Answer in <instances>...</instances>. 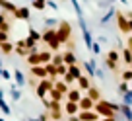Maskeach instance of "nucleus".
<instances>
[{"label":"nucleus","instance_id":"obj_2","mask_svg":"<svg viewBox=\"0 0 132 121\" xmlns=\"http://www.w3.org/2000/svg\"><path fill=\"white\" fill-rule=\"evenodd\" d=\"M56 37L60 39V43L62 45H66V43L72 39V25H70V22H66V20H62L60 24H58V29H56Z\"/></svg>","mask_w":132,"mask_h":121},{"label":"nucleus","instance_id":"obj_17","mask_svg":"<svg viewBox=\"0 0 132 121\" xmlns=\"http://www.w3.org/2000/svg\"><path fill=\"white\" fill-rule=\"evenodd\" d=\"M47 96H49V100H56V102H62V100H64V94H62V92H58V90H56V88H51V90H49V94H47Z\"/></svg>","mask_w":132,"mask_h":121},{"label":"nucleus","instance_id":"obj_15","mask_svg":"<svg viewBox=\"0 0 132 121\" xmlns=\"http://www.w3.org/2000/svg\"><path fill=\"white\" fill-rule=\"evenodd\" d=\"M62 57H64V65H68V67H72V65H78L74 51H64V53H62Z\"/></svg>","mask_w":132,"mask_h":121},{"label":"nucleus","instance_id":"obj_42","mask_svg":"<svg viewBox=\"0 0 132 121\" xmlns=\"http://www.w3.org/2000/svg\"><path fill=\"white\" fill-rule=\"evenodd\" d=\"M126 14V18H128V22H132V12H124Z\"/></svg>","mask_w":132,"mask_h":121},{"label":"nucleus","instance_id":"obj_34","mask_svg":"<svg viewBox=\"0 0 132 121\" xmlns=\"http://www.w3.org/2000/svg\"><path fill=\"white\" fill-rule=\"evenodd\" d=\"M91 53H93V55H101V45L93 41V47H91Z\"/></svg>","mask_w":132,"mask_h":121},{"label":"nucleus","instance_id":"obj_46","mask_svg":"<svg viewBox=\"0 0 132 121\" xmlns=\"http://www.w3.org/2000/svg\"><path fill=\"white\" fill-rule=\"evenodd\" d=\"M31 2H33V0H31Z\"/></svg>","mask_w":132,"mask_h":121},{"label":"nucleus","instance_id":"obj_20","mask_svg":"<svg viewBox=\"0 0 132 121\" xmlns=\"http://www.w3.org/2000/svg\"><path fill=\"white\" fill-rule=\"evenodd\" d=\"M54 88H56L58 92H62V94H64V96H66V94H68V90H70V86H68V84H66V82H64V80H62V78L54 82Z\"/></svg>","mask_w":132,"mask_h":121},{"label":"nucleus","instance_id":"obj_36","mask_svg":"<svg viewBox=\"0 0 132 121\" xmlns=\"http://www.w3.org/2000/svg\"><path fill=\"white\" fill-rule=\"evenodd\" d=\"M47 6H51L53 10H56L58 6H56V2H53V0H47Z\"/></svg>","mask_w":132,"mask_h":121},{"label":"nucleus","instance_id":"obj_26","mask_svg":"<svg viewBox=\"0 0 132 121\" xmlns=\"http://www.w3.org/2000/svg\"><path fill=\"white\" fill-rule=\"evenodd\" d=\"M130 92V88H128V82H124V80H120L119 82V94L120 96H124V94Z\"/></svg>","mask_w":132,"mask_h":121},{"label":"nucleus","instance_id":"obj_1","mask_svg":"<svg viewBox=\"0 0 132 121\" xmlns=\"http://www.w3.org/2000/svg\"><path fill=\"white\" fill-rule=\"evenodd\" d=\"M93 109H95L101 117H119V113H120V104L107 102V100H99V102H95Z\"/></svg>","mask_w":132,"mask_h":121},{"label":"nucleus","instance_id":"obj_47","mask_svg":"<svg viewBox=\"0 0 132 121\" xmlns=\"http://www.w3.org/2000/svg\"><path fill=\"white\" fill-rule=\"evenodd\" d=\"M62 121H64V119H62Z\"/></svg>","mask_w":132,"mask_h":121},{"label":"nucleus","instance_id":"obj_32","mask_svg":"<svg viewBox=\"0 0 132 121\" xmlns=\"http://www.w3.org/2000/svg\"><path fill=\"white\" fill-rule=\"evenodd\" d=\"M122 104H126V105H132V90L128 94H124L122 96Z\"/></svg>","mask_w":132,"mask_h":121},{"label":"nucleus","instance_id":"obj_22","mask_svg":"<svg viewBox=\"0 0 132 121\" xmlns=\"http://www.w3.org/2000/svg\"><path fill=\"white\" fill-rule=\"evenodd\" d=\"M14 16H16L18 20H29V10L27 8H18Z\"/></svg>","mask_w":132,"mask_h":121},{"label":"nucleus","instance_id":"obj_8","mask_svg":"<svg viewBox=\"0 0 132 121\" xmlns=\"http://www.w3.org/2000/svg\"><path fill=\"white\" fill-rule=\"evenodd\" d=\"M29 72L33 74V78H37V80L49 78V76H47V70H45V65H37V67H29Z\"/></svg>","mask_w":132,"mask_h":121},{"label":"nucleus","instance_id":"obj_16","mask_svg":"<svg viewBox=\"0 0 132 121\" xmlns=\"http://www.w3.org/2000/svg\"><path fill=\"white\" fill-rule=\"evenodd\" d=\"M120 117L124 121H132V108L126 104H120Z\"/></svg>","mask_w":132,"mask_h":121},{"label":"nucleus","instance_id":"obj_6","mask_svg":"<svg viewBox=\"0 0 132 121\" xmlns=\"http://www.w3.org/2000/svg\"><path fill=\"white\" fill-rule=\"evenodd\" d=\"M82 98H84V92L80 90L78 86H76V88L72 86L70 90H68V94H66V100H68V102H76V104H78Z\"/></svg>","mask_w":132,"mask_h":121},{"label":"nucleus","instance_id":"obj_33","mask_svg":"<svg viewBox=\"0 0 132 121\" xmlns=\"http://www.w3.org/2000/svg\"><path fill=\"white\" fill-rule=\"evenodd\" d=\"M45 24H47V27H54V25H58L60 22H58V20H54V18H47V20H45Z\"/></svg>","mask_w":132,"mask_h":121},{"label":"nucleus","instance_id":"obj_29","mask_svg":"<svg viewBox=\"0 0 132 121\" xmlns=\"http://www.w3.org/2000/svg\"><path fill=\"white\" fill-rule=\"evenodd\" d=\"M120 78H122L124 82H132V70H130V68H128V70L120 72Z\"/></svg>","mask_w":132,"mask_h":121},{"label":"nucleus","instance_id":"obj_30","mask_svg":"<svg viewBox=\"0 0 132 121\" xmlns=\"http://www.w3.org/2000/svg\"><path fill=\"white\" fill-rule=\"evenodd\" d=\"M56 70H58V76H64L66 72H68V65H64V63H62V65H58V67H56Z\"/></svg>","mask_w":132,"mask_h":121},{"label":"nucleus","instance_id":"obj_24","mask_svg":"<svg viewBox=\"0 0 132 121\" xmlns=\"http://www.w3.org/2000/svg\"><path fill=\"white\" fill-rule=\"evenodd\" d=\"M115 16H117V10H115V8H109V12L105 14L103 18H101V24H107V22H111Z\"/></svg>","mask_w":132,"mask_h":121},{"label":"nucleus","instance_id":"obj_10","mask_svg":"<svg viewBox=\"0 0 132 121\" xmlns=\"http://www.w3.org/2000/svg\"><path fill=\"white\" fill-rule=\"evenodd\" d=\"M76 86H78L82 92H87V90H89V86H91V78H89L87 74H82L78 80H76Z\"/></svg>","mask_w":132,"mask_h":121},{"label":"nucleus","instance_id":"obj_38","mask_svg":"<svg viewBox=\"0 0 132 121\" xmlns=\"http://www.w3.org/2000/svg\"><path fill=\"white\" fill-rule=\"evenodd\" d=\"M66 121H80V117L78 115H68V119Z\"/></svg>","mask_w":132,"mask_h":121},{"label":"nucleus","instance_id":"obj_44","mask_svg":"<svg viewBox=\"0 0 132 121\" xmlns=\"http://www.w3.org/2000/svg\"><path fill=\"white\" fill-rule=\"evenodd\" d=\"M128 25H130V33H132V22H128Z\"/></svg>","mask_w":132,"mask_h":121},{"label":"nucleus","instance_id":"obj_35","mask_svg":"<svg viewBox=\"0 0 132 121\" xmlns=\"http://www.w3.org/2000/svg\"><path fill=\"white\" fill-rule=\"evenodd\" d=\"M16 80H18V84H20V86H23V84H25V78H23V74H21L20 70L16 72Z\"/></svg>","mask_w":132,"mask_h":121},{"label":"nucleus","instance_id":"obj_37","mask_svg":"<svg viewBox=\"0 0 132 121\" xmlns=\"http://www.w3.org/2000/svg\"><path fill=\"white\" fill-rule=\"evenodd\" d=\"M99 121H119V117H101Z\"/></svg>","mask_w":132,"mask_h":121},{"label":"nucleus","instance_id":"obj_7","mask_svg":"<svg viewBox=\"0 0 132 121\" xmlns=\"http://www.w3.org/2000/svg\"><path fill=\"white\" fill-rule=\"evenodd\" d=\"M62 111H64L66 115H78L80 113V105L76 104V102H68L66 100V104H62Z\"/></svg>","mask_w":132,"mask_h":121},{"label":"nucleus","instance_id":"obj_39","mask_svg":"<svg viewBox=\"0 0 132 121\" xmlns=\"http://www.w3.org/2000/svg\"><path fill=\"white\" fill-rule=\"evenodd\" d=\"M0 108L4 109V111H6V113H8V111H10V109H8V105H6V104H4V102H2V100H0Z\"/></svg>","mask_w":132,"mask_h":121},{"label":"nucleus","instance_id":"obj_21","mask_svg":"<svg viewBox=\"0 0 132 121\" xmlns=\"http://www.w3.org/2000/svg\"><path fill=\"white\" fill-rule=\"evenodd\" d=\"M27 37H31V39H33V41H35V43H41L43 35L39 33V31H37V29H35V27H29V33H27Z\"/></svg>","mask_w":132,"mask_h":121},{"label":"nucleus","instance_id":"obj_27","mask_svg":"<svg viewBox=\"0 0 132 121\" xmlns=\"http://www.w3.org/2000/svg\"><path fill=\"white\" fill-rule=\"evenodd\" d=\"M105 68H109V70H113V72H119V63H111V61L105 59Z\"/></svg>","mask_w":132,"mask_h":121},{"label":"nucleus","instance_id":"obj_5","mask_svg":"<svg viewBox=\"0 0 132 121\" xmlns=\"http://www.w3.org/2000/svg\"><path fill=\"white\" fill-rule=\"evenodd\" d=\"M117 25H119V29L122 31V33H128L130 31V25H128V18L124 12H117Z\"/></svg>","mask_w":132,"mask_h":121},{"label":"nucleus","instance_id":"obj_31","mask_svg":"<svg viewBox=\"0 0 132 121\" xmlns=\"http://www.w3.org/2000/svg\"><path fill=\"white\" fill-rule=\"evenodd\" d=\"M10 41V35L6 33V31H0V47L4 45V43H8Z\"/></svg>","mask_w":132,"mask_h":121},{"label":"nucleus","instance_id":"obj_43","mask_svg":"<svg viewBox=\"0 0 132 121\" xmlns=\"http://www.w3.org/2000/svg\"><path fill=\"white\" fill-rule=\"evenodd\" d=\"M119 2H120V4H126V2H128V0H119Z\"/></svg>","mask_w":132,"mask_h":121},{"label":"nucleus","instance_id":"obj_9","mask_svg":"<svg viewBox=\"0 0 132 121\" xmlns=\"http://www.w3.org/2000/svg\"><path fill=\"white\" fill-rule=\"evenodd\" d=\"M78 117H80V121H99L101 119V115L95 109H91V111H80Z\"/></svg>","mask_w":132,"mask_h":121},{"label":"nucleus","instance_id":"obj_41","mask_svg":"<svg viewBox=\"0 0 132 121\" xmlns=\"http://www.w3.org/2000/svg\"><path fill=\"white\" fill-rule=\"evenodd\" d=\"M126 43H128V45H126V47H128V49H130V51H132V37H128V41H126Z\"/></svg>","mask_w":132,"mask_h":121},{"label":"nucleus","instance_id":"obj_12","mask_svg":"<svg viewBox=\"0 0 132 121\" xmlns=\"http://www.w3.org/2000/svg\"><path fill=\"white\" fill-rule=\"evenodd\" d=\"M41 35H43V39H41V41L49 45V43L53 41L54 37H56V27H47V29H45V31H43Z\"/></svg>","mask_w":132,"mask_h":121},{"label":"nucleus","instance_id":"obj_14","mask_svg":"<svg viewBox=\"0 0 132 121\" xmlns=\"http://www.w3.org/2000/svg\"><path fill=\"white\" fill-rule=\"evenodd\" d=\"M84 68H86L87 76H89V78H93V76H95V70H97V67H95V59L86 61V63H84Z\"/></svg>","mask_w":132,"mask_h":121},{"label":"nucleus","instance_id":"obj_19","mask_svg":"<svg viewBox=\"0 0 132 121\" xmlns=\"http://www.w3.org/2000/svg\"><path fill=\"white\" fill-rule=\"evenodd\" d=\"M105 59H107V61H111V63H120V53H119V49H111Z\"/></svg>","mask_w":132,"mask_h":121},{"label":"nucleus","instance_id":"obj_18","mask_svg":"<svg viewBox=\"0 0 132 121\" xmlns=\"http://www.w3.org/2000/svg\"><path fill=\"white\" fill-rule=\"evenodd\" d=\"M120 55H122L124 65H128V67H130V65H132V51L128 49V47H122V49H120Z\"/></svg>","mask_w":132,"mask_h":121},{"label":"nucleus","instance_id":"obj_3","mask_svg":"<svg viewBox=\"0 0 132 121\" xmlns=\"http://www.w3.org/2000/svg\"><path fill=\"white\" fill-rule=\"evenodd\" d=\"M82 74H84V72H82V67H80V65H72V67H68V72L62 76V80H64V82L72 88V86L76 84V80H78Z\"/></svg>","mask_w":132,"mask_h":121},{"label":"nucleus","instance_id":"obj_40","mask_svg":"<svg viewBox=\"0 0 132 121\" xmlns=\"http://www.w3.org/2000/svg\"><path fill=\"white\" fill-rule=\"evenodd\" d=\"M12 98H14V100H18V98H20V92H18V90H12Z\"/></svg>","mask_w":132,"mask_h":121},{"label":"nucleus","instance_id":"obj_13","mask_svg":"<svg viewBox=\"0 0 132 121\" xmlns=\"http://www.w3.org/2000/svg\"><path fill=\"white\" fill-rule=\"evenodd\" d=\"M86 96H87V98H91L93 102H99V100H103V98H101V90H99L97 86H89V90L86 92Z\"/></svg>","mask_w":132,"mask_h":121},{"label":"nucleus","instance_id":"obj_11","mask_svg":"<svg viewBox=\"0 0 132 121\" xmlns=\"http://www.w3.org/2000/svg\"><path fill=\"white\" fill-rule=\"evenodd\" d=\"M78 105H80V111H91V109H93V105H95V102L84 94V98L78 102Z\"/></svg>","mask_w":132,"mask_h":121},{"label":"nucleus","instance_id":"obj_23","mask_svg":"<svg viewBox=\"0 0 132 121\" xmlns=\"http://www.w3.org/2000/svg\"><path fill=\"white\" fill-rule=\"evenodd\" d=\"M72 2V8H74L76 16L78 18H84V10H82V4H80V0H70Z\"/></svg>","mask_w":132,"mask_h":121},{"label":"nucleus","instance_id":"obj_25","mask_svg":"<svg viewBox=\"0 0 132 121\" xmlns=\"http://www.w3.org/2000/svg\"><path fill=\"white\" fill-rule=\"evenodd\" d=\"M51 63L54 65V67H58V65L64 63V57H62V53H53V61Z\"/></svg>","mask_w":132,"mask_h":121},{"label":"nucleus","instance_id":"obj_45","mask_svg":"<svg viewBox=\"0 0 132 121\" xmlns=\"http://www.w3.org/2000/svg\"><path fill=\"white\" fill-rule=\"evenodd\" d=\"M130 70H132V65H130Z\"/></svg>","mask_w":132,"mask_h":121},{"label":"nucleus","instance_id":"obj_28","mask_svg":"<svg viewBox=\"0 0 132 121\" xmlns=\"http://www.w3.org/2000/svg\"><path fill=\"white\" fill-rule=\"evenodd\" d=\"M62 113H64V111H49V119H53V121H62Z\"/></svg>","mask_w":132,"mask_h":121},{"label":"nucleus","instance_id":"obj_4","mask_svg":"<svg viewBox=\"0 0 132 121\" xmlns=\"http://www.w3.org/2000/svg\"><path fill=\"white\" fill-rule=\"evenodd\" d=\"M53 86H54V82H53V80H49V78L39 80L37 88H35V94H37V98H39V100H45L47 94H49V90H51Z\"/></svg>","mask_w":132,"mask_h":121}]
</instances>
